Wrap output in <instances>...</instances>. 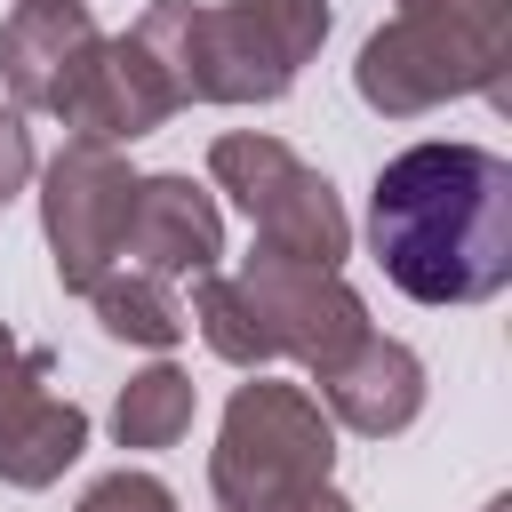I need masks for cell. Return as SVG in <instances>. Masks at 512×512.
<instances>
[{
	"label": "cell",
	"instance_id": "14",
	"mask_svg": "<svg viewBox=\"0 0 512 512\" xmlns=\"http://www.w3.org/2000/svg\"><path fill=\"white\" fill-rule=\"evenodd\" d=\"M112 432L120 448H176L192 432V376L184 368H144L128 376L120 408H112Z\"/></svg>",
	"mask_w": 512,
	"mask_h": 512
},
{
	"label": "cell",
	"instance_id": "19",
	"mask_svg": "<svg viewBox=\"0 0 512 512\" xmlns=\"http://www.w3.org/2000/svg\"><path fill=\"white\" fill-rule=\"evenodd\" d=\"M488 512H512V504H488Z\"/></svg>",
	"mask_w": 512,
	"mask_h": 512
},
{
	"label": "cell",
	"instance_id": "3",
	"mask_svg": "<svg viewBox=\"0 0 512 512\" xmlns=\"http://www.w3.org/2000/svg\"><path fill=\"white\" fill-rule=\"evenodd\" d=\"M504 64H512V0H408L360 48L352 88L384 120H416L448 96L512 104Z\"/></svg>",
	"mask_w": 512,
	"mask_h": 512
},
{
	"label": "cell",
	"instance_id": "20",
	"mask_svg": "<svg viewBox=\"0 0 512 512\" xmlns=\"http://www.w3.org/2000/svg\"><path fill=\"white\" fill-rule=\"evenodd\" d=\"M400 8H408V0H400Z\"/></svg>",
	"mask_w": 512,
	"mask_h": 512
},
{
	"label": "cell",
	"instance_id": "13",
	"mask_svg": "<svg viewBox=\"0 0 512 512\" xmlns=\"http://www.w3.org/2000/svg\"><path fill=\"white\" fill-rule=\"evenodd\" d=\"M88 304H96V320H104V336H120V344H176L184 336V304H176V288L168 280H152V272H136V264H112L96 288H88Z\"/></svg>",
	"mask_w": 512,
	"mask_h": 512
},
{
	"label": "cell",
	"instance_id": "1",
	"mask_svg": "<svg viewBox=\"0 0 512 512\" xmlns=\"http://www.w3.org/2000/svg\"><path fill=\"white\" fill-rule=\"evenodd\" d=\"M376 264L416 304H488L512 280V168L488 144H408L376 168Z\"/></svg>",
	"mask_w": 512,
	"mask_h": 512
},
{
	"label": "cell",
	"instance_id": "16",
	"mask_svg": "<svg viewBox=\"0 0 512 512\" xmlns=\"http://www.w3.org/2000/svg\"><path fill=\"white\" fill-rule=\"evenodd\" d=\"M40 384H48V352H24V344L0 328V424H8Z\"/></svg>",
	"mask_w": 512,
	"mask_h": 512
},
{
	"label": "cell",
	"instance_id": "5",
	"mask_svg": "<svg viewBox=\"0 0 512 512\" xmlns=\"http://www.w3.org/2000/svg\"><path fill=\"white\" fill-rule=\"evenodd\" d=\"M208 176L240 200V216L256 224V248L272 256H296V264H344L352 248V224L328 192V176H312L280 136H216L208 144Z\"/></svg>",
	"mask_w": 512,
	"mask_h": 512
},
{
	"label": "cell",
	"instance_id": "17",
	"mask_svg": "<svg viewBox=\"0 0 512 512\" xmlns=\"http://www.w3.org/2000/svg\"><path fill=\"white\" fill-rule=\"evenodd\" d=\"M24 184H32V128H24L16 104H0V208H8Z\"/></svg>",
	"mask_w": 512,
	"mask_h": 512
},
{
	"label": "cell",
	"instance_id": "4",
	"mask_svg": "<svg viewBox=\"0 0 512 512\" xmlns=\"http://www.w3.org/2000/svg\"><path fill=\"white\" fill-rule=\"evenodd\" d=\"M328 464H336L328 408L304 384L256 376L224 408V432H216V456H208V488H216L224 512H280V504L328 488Z\"/></svg>",
	"mask_w": 512,
	"mask_h": 512
},
{
	"label": "cell",
	"instance_id": "10",
	"mask_svg": "<svg viewBox=\"0 0 512 512\" xmlns=\"http://www.w3.org/2000/svg\"><path fill=\"white\" fill-rule=\"evenodd\" d=\"M176 112V96H168V80H160V64L144 56V40L136 32H120V40H104L96 48V64L80 72V88L64 96V128H72V144H136V136H152L160 120Z\"/></svg>",
	"mask_w": 512,
	"mask_h": 512
},
{
	"label": "cell",
	"instance_id": "11",
	"mask_svg": "<svg viewBox=\"0 0 512 512\" xmlns=\"http://www.w3.org/2000/svg\"><path fill=\"white\" fill-rule=\"evenodd\" d=\"M320 400H328V424H344V432H368V440L408 432L424 408V360L368 328L336 368H320Z\"/></svg>",
	"mask_w": 512,
	"mask_h": 512
},
{
	"label": "cell",
	"instance_id": "8",
	"mask_svg": "<svg viewBox=\"0 0 512 512\" xmlns=\"http://www.w3.org/2000/svg\"><path fill=\"white\" fill-rule=\"evenodd\" d=\"M96 48H104V32L80 0H24L0 24V80H8L16 112H64V96L96 64Z\"/></svg>",
	"mask_w": 512,
	"mask_h": 512
},
{
	"label": "cell",
	"instance_id": "7",
	"mask_svg": "<svg viewBox=\"0 0 512 512\" xmlns=\"http://www.w3.org/2000/svg\"><path fill=\"white\" fill-rule=\"evenodd\" d=\"M128 208H136V176L112 144H64L48 160V192H40V224L56 248V280L64 288H96L120 264L128 240Z\"/></svg>",
	"mask_w": 512,
	"mask_h": 512
},
{
	"label": "cell",
	"instance_id": "9",
	"mask_svg": "<svg viewBox=\"0 0 512 512\" xmlns=\"http://www.w3.org/2000/svg\"><path fill=\"white\" fill-rule=\"evenodd\" d=\"M224 256V216L192 176H136V208H128V240L120 264L152 272V280H200Z\"/></svg>",
	"mask_w": 512,
	"mask_h": 512
},
{
	"label": "cell",
	"instance_id": "12",
	"mask_svg": "<svg viewBox=\"0 0 512 512\" xmlns=\"http://www.w3.org/2000/svg\"><path fill=\"white\" fill-rule=\"evenodd\" d=\"M80 448H88V416L72 400H56V392H32L0 424V480L8 488H48Z\"/></svg>",
	"mask_w": 512,
	"mask_h": 512
},
{
	"label": "cell",
	"instance_id": "18",
	"mask_svg": "<svg viewBox=\"0 0 512 512\" xmlns=\"http://www.w3.org/2000/svg\"><path fill=\"white\" fill-rule=\"evenodd\" d=\"M280 512H352L336 488H312V496H296V504H280Z\"/></svg>",
	"mask_w": 512,
	"mask_h": 512
},
{
	"label": "cell",
	"instance_id": "15",
	"mask_svg": "<svg viewBox=\"0 0 512 512\" xmlns=\"http://www.w3.org/2000/svg\"><path fill=\"white\" fill-rule=\"evenodd\" d=\"M80 512H176V496H168L152 472H104V480L80 496Z\"/></svg>",
	"mask_w": 512,
	"mask_h": 512
},
{
	"label": "cell",
	"instance_id": "2",
	"mask_svg": "<svg viewBox=\"0 0 512 512\" xmlns=\"http://www.w3.org/2000/svg\"><path fill=\"white\" fill-rule=\"evenodd\" d=\"M136 40L176 104H272L328 40V0H152Z\"/></svg>",
	"mask_w": 512,
	"mask_h": 512
},
{
	"label": "cell",
	"instance_id": "6",
	"mask_svg": "<svg viewBox=\"0 0 512 512\" xmlns=\"http://www.w3.org/2000/svg\"><path fill=\"white\" fill-rule=\"evenodd\" d=\"M232 288H240V304H248V320H256V336H264V360H304L312 376L320 368H336L360 336H368V304L328 272V264H296V256H272V248H256L240 272H232Z\"/></svg>",
	"mask_w": 512,
	"mask_h": 512
}]
</instances>
